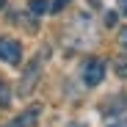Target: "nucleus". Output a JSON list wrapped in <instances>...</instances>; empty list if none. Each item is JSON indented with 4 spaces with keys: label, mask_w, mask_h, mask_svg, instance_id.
Here are the masks:
<instances>
[{
    "label": "nucleus",
    "mask_w": 127,
    "mask_h": 127,
    "mask_svg": "<svg viewBox=\"0 0 127 127\" xmlns=\"http://www.w3.org/2000/svg\"><path fill=\"white\" fill-rule=\"evenodd\" d=\"M102 77H105V61H99V58L86 61V66H83V83L86 86H99Z\"/></svg>",
    "instance_id": "1"
},
{
    "label": "nucleus",
    "mask_w": 127,
    "mask_h": 127,
    "mask_svg": "<svg viewBox=\"0 0 127 127\" xmlns=\"http://www.w3.org/2000/svg\"><path fill=\"white\" fill-rule=\"evenodd\" d=\"M0 61H6V64H19L22 61V44L14 39H0Z\"/></svg>",
    "instance_id": "2"
},
{
    "label": "nucleus",
    "mask_w": 127,
    "mask_h": 127,
    "mask_svg": "<svg viewBox=\"0 0 127 127\" xmlns=\"http://www.w3.org/2000/svg\"><path fill=\"white\" fill-rule=\"evenodd\" d=\"M36 80H39V64L33 61L31 66H28V72L22 75V80H19V94L28 97V94L33 91V86H36Z\"/></svg>",
    "instance_id": "3"
},
{
    "label": "nucleus",
    "mask_w": 127,
    "mask_h": 127,
    "mask_svg": "<svg viewBox=\"0 0 127 127\" xmlns=\"http://www.w3.org/2000/svg\"><path fill=\"white\" fill-rule=\"evenodd\" d=\"M41 113V108H39V105H33V108H28L25 113H19L17 116V122H11L8 127H31L33 122H36V116Z\"/></svg>",
    "instance_id": "4"
},
{
    "label": "nucleus",
    "mask_w": 127,
    "mask_h": 127,
    "mask_svg": "<svg viewBox=\"0 0 127 127\" xmlns=\"http://www.w3.org/2000/svg\"><path fill=\"white\" fill-rule=\"evenodd\" d=\"M124 108H127V94H116L113 102L102 105V113H105V116H116V113H122Z\"/></svg>",
    "instance_id": "5"
},
{
    "label": "nucleus",
    "mask_w": 127,
    "mask_h": 127,
    "mask_svg": "<svg viewBox=\"0 0 127 127\" xmlns=\"http://www.w3.org/2000/svg\"><path fill=\"white\" fill-rule=\"evenodd\" d=\"M28 11L36 14V17H39V14H47V11H50V3H47V0H31V3H28Z\"/></svg>",
    "instance_id": "6"
},
{
    "label": "nucleus",
    "mask_w": 127,
    "mask_h": 127,
    "mask_svg": "<svg viewBox=\"0 0 127 127\" xmlns=\"http://www.w3.org/2000/svg\"><path fill=\"white\" fill-rule=\"evenodd\" d=\"M113 69H116V75H119V77H127V58H116Z\"/></svg>",
    "instance_id": "7"
},
{
    "label": "nucleus",
    "mask_w": 127,
    "mask_h": 127,
    "mask_svg": "<svg viewBox=\"0 0 127 127\" xmlns=\"http://www.w3.org/2000/svg\"><path fill=\"white\" fill-rule=\"evenodd\" d=\"M8 102H11V94H8V89H6V86H0V105L6 108Z\"/></svg>",
    "instance_id": "8"
},
{
    "label": "nucleus",
    "mask_w": 127,
    "mask_h": 127,
    "mask_svg": "<svg viewBox=\"0 0 127 127\" xmlns=\"http://www.w3.org/2000/svg\"><path fill=\"white\" fill-rule=\"evenodd\" d=\"M119 44L127 50V28H122V31H119Z\"/></svg>",
    "instance_id": "9"
},
{
    "label": "nucleus",
    "mask_w": 127,
    "mask_h": 127,
    "mask_svg": "<svg viewBox=\"0 0 127 127\" xmlns=\"http://www.w3.org/2000/svg\"><path fill=\"white\" fill-rule=\"evenodd\" d=\"M66 3H69V0H55V3L50 6V11H61L64 6H66Z\"/></svg>",
    "instance_id": "10"
},
{
    "label": "nucleus",
    "mask_w": 127,
    "mask_h": 127,
    "mask_svg": "<svg viewBox=\"0 0 127 127\" xmlns=\"http://www.w3.org/2000/svg\"><path fill=\"white\" fill-rule=\"evenodd\" d=\"M119 3H122V11L127 14V0H119Z\"/></svg>",
    "instance_id": "11"
},
{
    "label": "nucleus",
    "mask_w": 127,
    "mask_h": 127,
    "mask_svg": "<svg viewBox=\"0 0 127 127\" xmlns=\"http://www.w3.org/2000/svg\"><path fill=\"white\" fill-rule=\"evenodd\" d=\"M3 6H6V0H0V8H3Z\"/></svg>",
    "instance_id": "12"
}]
</instances>
